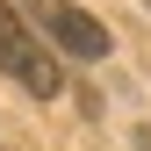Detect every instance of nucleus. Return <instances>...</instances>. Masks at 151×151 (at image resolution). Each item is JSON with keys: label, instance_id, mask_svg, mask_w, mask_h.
I'll return each instance as SVG.
<instances>
[{"label": "nucleus", "instance_id": "obj_1", "mask_svg": "<svg viewBox=\"0 0 151 151\" xmlns=\"http://www.w3.org/2000/svg\"><path fill=\"white\" fill-rule=\"evenodd\" d=\"M0 72H7V79H22L36 101H50V93L65 86V79H58V58L43 50V36L22 29V14H14L7 0H0Z\"/></svg>", "mask_w": 151, "mask_h": 151}, {"label": "nucleus", "instance_id": "obj_2", "mask_svg": "<svg viewBox=\"0 0 151 151\" xmlns=\"http://www.w3.org/2000/svg\"><path fill=\"white\" fill-rule=\"evenodd\" d=\"M36 22H43L50 43L72 50V58H108V29L93 22L86 7H72V0H36Z\"/></svg>", "mask_w": 151, "mask_h": 151}, {"label": "nucleus", "instance_id": "obj_3", "mask_svg": "<svg viewBox=\"0 0 151 151\" xmlns=\"http://www.w3.org/2000/svg\"><path fill=\"white\" fill-rule=\"evenodd\" d=\"M137 151H151V129H137Z\"/></svg>", "mask_w": 151, "mask_h": 151}]
</instances>
